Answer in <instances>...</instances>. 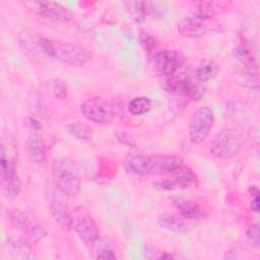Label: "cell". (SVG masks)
Here are the masks:
<instances>
[{"label": "cell", "instance_id": "cell-33", "mask_svg": "<svg viewBox=\"0 0 260 260\" xmlns=\"http://www.w3.org/2000/svg\"><path fill=\"white\" fill-rule=\"evenodd\" d=\"M98 254H96V258H101V259H115L117 258L115 251L109 247H103L100 248L98 250Z\"/></svg>", "mask_w": 260, "mask_h": 260}, {"label": "cell", "instance_id": "cell-10", "mask_svg": "<svg viewBox=\"0 0 260 260\" xmlns=\"http://www.w3.org/2000/svg\"><path fill=\"white\" fill-rule=\"evenodd\" d=\"M80 112L84 118L99 124L110 123L115 117L112 105L101 96H92L84 101L80 106Z\"/></svg>", "mask_w": 260, "mask_h": 260}, {"label": "cell", "instance_id": "cell-15", "mask_svg": "<svg viewBox=\"0 0 260 260\" xmlns=\"http://www.w3.org/2000/svg\"><path fill=\"white\" fill-rule=\"evenodd\" d=\"M27 5L36 14L53 22H66L71 18L70 12L56 2L38 1L29 2Z\"/></svg>", "mask_w": 260, "mask_h": 260}, {"label": "cell", "instance_id": "cell-24", "mask_svg": "<svg viewBox=\"0 0 260 260\" xmlns=\"http://www.w3.org/2000/svg\"><path fill=\"white\" fill-rule=\"evenodd\" d=\"M215 3L211 1H193L190 3L192 16L211 19L215 14Z\"/></svg>", "mask_w": 260, "mask_h": 260}, {"label": "cell", "instance_id": "cell-30", "mask_svg": "<svg viewBox=\"0 0 260 260\" xmlns=\"http://www.w3.org/2000/svg\"><path fill=\"white\" fill-rule=\"evenodd\" d=\"M138 42L142 47V49L148 53V55L158 49V44L155 41V39L145 30H142V29L139 30Z\"/></svg>", "mask_w": 260, "mask_h": 260}, {"label": "cell", "instance_id": "cell-2", "mask_svg": "<svg viewBox=\"0 0 260 260\" xmlns=\"http://www.w3.org/2000/svg\"><path fill=\"white\" fill-rule=\"evenodd\" d=\"M52 177L58 190L66 196H75L80 190L81 181L75 165L66 158L55 159L52 165Z\"/></svg>", "mask_w": 260, "mask_h": 260}, {"label": "cell", "instance_id": "cell-36", "mask_svg": "<svg viewBox=\"0 0 260 260\" xmlns=\"http://www.w3.org/2000/svg\"><path fill=\"white\" fill-rule=\"evenodd\" d=\"M249 193L251 194L252 197L253 196H257V195H259V190H258V188L256 186H250L249 187Z\"/></svg>", "mask_w": 260, "mask_h": 260}, {"label": "cell", "instance_id": "cell-25", "mask_svg": "<svg viewBox=\"0 0 260 260\" xmlns=\"http://www.w3.org/2000/svg\"><path fill=\"white\" fill-rule=\"evenodd\" d=\"M66 131L75 139L88 141L92 138V129L85 123L73 122L66 125Z\"/></svg>", "mask_w": 260, "mask_h": 260}, {"label": "cell", "instance_id": "cell-23", "mask_svg": "<svg viewBox=\"0 0 260 260\" xmlns=\"http://www.w3.org/2000/svg\"><path fill=\"white\" fill-rule=\"evenodd\" d=\"M219 72V66L216 62L209 59L200 61L196 69V77L200 82H205L213 79Z\"/></svg>", "mask_w": 260, "mask_h": 260}, {"label": "cell", "instance_id": "cell-21", "mask_svg": "<svg viewBox=\"0 0 260 260\" xmlns=\"http://www.w3.org/2000/svg\"><path fill=\"white\" fill-rule=\"evenodd\" d=\"M232 77L234 81L241 86L252 89L259 88V77L257 71H252L245 67H237L232 71Z\"/></svg>", "mask_w": 260, "mask_h": 260}, {"label": "cell", "instance_id": "cell-34", "mask_svg": "<svg viewBox=\"0 0 260 260\" xmlns=\"http://www.w3.org/2000/svg\"><path fill=\"white\" fill-rule=\"evenodd\" d=\"M117 138H118V140H119L122 144H125V145H128V146H134V145L136 144L135 139H134L131 135H129L128 133H126V132H120V133H118Z\"/></svg>", "mask_w": 260, "mask_h": 260}, {"label": "cell", "instance_id": "cell-22", "mask_svg": "<svg viewBox=\"0 0 260 260\" xmlns=\"http://www.w3.org/2000/svg\"><path fill=\"white\" fill-rule=\"evenodd\" d=\"M189 219H186L182 215H177L174 213L164 214L157 219V224L168 231H172L175 233H182L187 231L189 224Z\"/></svg>", "mask_w": 260, "mask_h": 260}, {"label": "cell", "instance_id": "cell-8", "mask_svg": "<svg viewBox=\"0 0 260 260\" xmlns=\"http://www.w3.org/2000/svg\"><path fill=\"white\" fill-rule=\"evenodd\" d=\"M214 124V114L208 107H200L192 115L189 123V138L192 143H201Z\"/></svg>", "mask_w": 260, "mask_h": 260}, {"label": "cell", "instance_id": "cell-7", "mask_svg": "<svg viewBox=\"0 0 260 260\" xmlns=\"http://www.w3.org/2000/svg\"><path fill=\"white\" fill-rule=\"evenodd\" d=\"M166 90L190 100H200L203 95V87L196 75L188 73H179L167 76L164 80Z\"/></svg>", "mask_w": 260, "mask_h": 260}, {"label": "cell", "instance_id": "cell-20", "mask_svg": "<svg viewBox=\"0 0 260 260\" xmlns=\"http://www.w3.org/2000/svg\"><path fill=\"white\" fill-rule=\"evenodd\" d=\"M234 54L245 68L252 71H257L258 69L257 56L252 44L242 42L237 47H235Z\"/></svg>", "mask_w": 260, "mask_h": 260}, {"label": "cell", "instance_id": "cell-3", "mask_svg": "<svg viewBox=\"0 0 260 260\" xmlns=\"http://www.w3.org/2000/svg\"><path fill=\"white\" fill-rule=\"evenodd\" d=\"M244 146L242 134L235 128H225L217 133L209 145L210 153L220 159L232 158L240 153Z\"/></svg>", "mask_w": 260, "mask_h": 260}, {"label": "cell", "instance_id": "cell-4", "mask_svg": "<svg viewBox=\"0 0 260 260\" xmlns=\"http://www.w3.org/2000/svg\"><path fill=\"white\" fill-rule=\"evenodd\" d=\"M46 45L51 59H57L71 66H83L89 61V55L75 44L47 39Z\"/></svg>", "mask_w": 260, "mask_h": 260}, {"label": "cell", "instance_id": "cell-1", "mask_svg": "<svg viewBox=\"0 0 260 260\" xmlns=\"http://www.w3.org/2000/svg\"><path fill=\"white\" fill-rule=\"evenodd\" d=\"M182 164V159L173 154H138L126 160L125 167L128 172L140 176L170 174Z\"/></svg>", "mask_w": 260, "mask_h": 260}, {"label": "cell", "instance_id": "cell-5", "mask_svg": "<svg viewBox=\"0 0 260 260\" xmlns=\"http://www.w3.org/2000/svg\"><path fill=\"white\" fill-rule=\"evenodd\" d=\"M46 38L30 28L21 29L17 35L19 50L29 60L36 63H44L51 60L46 45Z\"/></svg>", "mask_w": 260, "mask_h": 260}, {"label": "cell", "instance_id": "cell-26", "mask_svg": "<svg viewBox=\"0 0 260 260\" xmlns=\"http://www.w3.org/2000/svg\"><path fill=\"white\" fill-rule=\"evenodd\" d=\"M152 107L151 101L146 96H136L128 104V111L133 116H140L150 111Z\"/></svg>", "mask_w": 260, "mask_h": 260}, {"label": "cell", "instance_id": "cell-17", "mask_svg": "<svg viewBox=\"0 0 260 260\" xmlns=\"http://www.w3.org/2000/svg\"><path fill=\"white\" fill-rule=\"evenodd\" d=\"M50 210L54 220L63 231L68 232L72 230V216L69 212L67 204L61 198L56 196L52 198L50 203Z\"/></svg>", "mask_w": 260, "mask_h": 260}, {"label": "cell", "instance_id": "cell-27", "mask_svg": "<svg viewBox=\"0 0 260 260\" xmlns=\"http://www.w3.org/2000/svg\"><path fill=\"white\" fill-rule=\"evenodd\" d=\"M124 6L129 17L135 22H142L146 16L144 1H126Z\"/></svg>", "mask_w": 260, "mask_h": 260}, {"label": "cell", "instance_id": "cell-31", "mask_svg": "<svg viewBox=\"0 0 260 260\" xmlns=\"http://www.w3.org/2000/svg\"><path fill=\"white\" fill-rule=\"evenodd\" d=\"M144 8L145 14L151 17H160L166 12V7L156 1H144Z\"/></svg>", "mask_w": 260, "mask_h": 260}, {"label": "cell", "instance_id": "cell-28", "mask_svg": "<svg viewBox=\"0 0 260 260\" xmlns=\"http://www.w3.org/2000/svg\"><path fill=\"white\" fill-rule=\"evenodd\" d=\"M46 89L56 99H65L67 96V84L60 78H51L45 82Z\"/></svg>", "mask_w": 260, "mask_h": 260}, {"label": "cell", "instance_id": "cell-29", "mask_svg": "<svg viewBox=\"0 0 260 260\" xmlns=\"http://www.w3.org/2000/svg\"><path fill=\"white\" fill-rule=\"evenodd\" d=\"M9 245L12 248V250L14 252H17L18 254H20L21 257L27 258V259L36 258L31 247L25 240H23L21 238H14L9 241Z\"/></svg>", "mask_w": 260, "mask_h": 260}, {"label": "cell", "instance_id": "cell-11", "mask_svg": "<svg viewBox=\"0 0 260 260\" xmlns=\"http://www.w3.org/2000/svg\"><path fill=\"white\" fill-rule=\"evenodd\" d=\"M149 57L155 70L165 76L177 73L185 62V57L180 52L169 49H157Z\"/></svg>", "mask_w": 260, "mask_h": 260}, {"label": "cell", "instance_id": "cell-18", "mask_svg": "<svg viewBox=\"0 0 260 260\" xmlns=\"http://www.w3.org/2000/svg\"><path fill=\"white\" fill-rule=\"evenodd\" d=\"M18 148L17 141L12 133L8 130L1 132V152L0 162H13L17 164Z\"/></svg>", "mask_w": 260, "mask_h": 260}, {"label": "cell", "instance_id": "cell-16", "mask_svg": "<svg viewBox=\"0 0 260 260\" xmlns=\"http://www.w3.org/2000/svg\"><path fill=\"white\" fill-rule=\"evenodd\" d=\"M25 140V151L29 161L41 166L46 160V144L40 133L41 130H27Z\"/></svg>", "mask_w": 260, "mask_h": 260}, {"label": "cell", "instance_id": "cell-9", "mask_svg": "<svg viewBox=\"0 0 260 260\" xmlns=\"http://www.w3.org/2000/svg\"><path fill=\"white\" fill-rule=\"evenodd\" d=\"M169 175V177L156 182L155 186L161 190L173 191L190 189L198 185V177L196 173L184 165H181Z\"/></svg>", "mask_w": 260, "mask_h": 260}, {"label": "cell", "instance_id": "cell-32", "mask_svg": "<svg viewBox=\"0 0 260 260\" xmlns=\"http://www.w3.org/2000/svg\"><path fill=\"white\" fill-rule=\"evenodd\" d=\"M246 238L249 244L255 248L259 249L260 247V236H259V225L258 224H251L246 230Z\"/></svg>", "mask_w": 260, "mask_h": 260}, {"label": "cell", "instance_id": "cell-19", "mask_svg": "<svg viewBox=\"0 0 260 260\" xmlns=\"http://www.w3.org/2000/svg\"><path fill=\"white\" fill-rule=\"evenodd\" d=\"M173 203L179 210L180 215L186 219L195 220L204 216L203 208L193 200L183 197H175L173 198Z\"/></svg>", "mask_w": 260, "mask_h": 260}, {"label": "cell", "instance_id": "cell-13", "mask_svg": "<svg viewBox=\"0 0 260 260\" xmlns=\"http://www.w3.org/2000/svg\"><path fill=\"white\" fill-rule=\"evenodd\" d=\"M72 229L78 238L88 247L99 240V230L92 217L85 211H76L72 216Z\"/></svg>", "mask_w": 260, "mask_h": 260}, {"label": "cell", "instance_id": "cell-35", "mask_svg": "<svg viewBox=\"0 0 260 260\" xmlns=\"http://www.w3.org/2000/svg\"><path fill=\"white\" fill-rule=\"evenodd\" d=\"M251 210L254 212H259V195L253 196L252 201H251Z\"/></svg>", "mask_w": 260, "mask_h": 260}, {"label": "cell", "instance_id": "cell-12", "mask_svg": "<svg viewBox=\"0 0 260 260\" xmlns=\"http://www.w3.org/2000/svg\"><path fill=\"white\" fill-rule=\"evenodd\" d=\"M178 31L191 39L201 38L211 31H215L218 28V23L211 19L199 18L196 16H186L180 19L178 22Z\"/></svg>", "mask_w": 260, "mask_h": 260}, {"label": "cell", "instance_id": "cell-6", "mask_svg": "<svg viewBox=\"0 0 260 260\" xmlns=\"http://www.w3.org/2000/svg\"><path fill=\"white\" fill-rule=\"evenodd\" d=\"M8 222L17 231L26 235L34 241H40L47 236L41 221L28 211L19 208H10L6 211Z\"/></svg>", "mask_w": 260, "mask_h": 260}, {"label": "cell", "instance_id": "cell-14", "mask_svg": "<svg viewBox=\"0 0 260 260\" xmlns=\"http://www.w3.org/2000/svg\"><path fill=\"white\" fill-rule=\"evenodd\" d=\"M17 164L0 162V187L6 200H13L20 191L21 182L17 174Z\"/></svg>", "mask_w": 260, "mask_h": 260}]
</instances>
